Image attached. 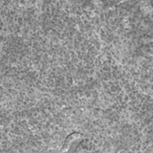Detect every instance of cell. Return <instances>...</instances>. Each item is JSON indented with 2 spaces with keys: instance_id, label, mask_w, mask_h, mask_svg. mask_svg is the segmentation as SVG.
I'll return each instance as SVG.
<instances>
[{
  "instance_id": "6da1fadb",
  "label": "cell",
  "mask_w": 153,
  "mask_h": 153,
  "mask_svg": "<svg viewBox=\"0 0 153 153\" xmlns=\"http://www.w3.org/2000/svg\"><path fill=\"white\" fill-rule=\"evenodd\" d=\"M84 139L83 135L78 132L70 134L66 138L62 151L63 152H74L78 147Z\"/></svg>"
}]
</instances>
